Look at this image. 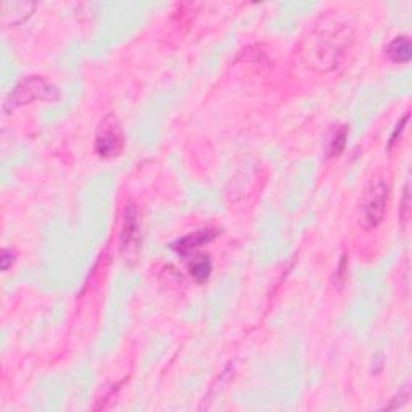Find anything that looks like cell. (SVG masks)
I'll return each instance as SVG.
<instances>
[{
  "label": "cell",
  "instance_id": "cell-7",
  "mask_svg": "<svg viewBox=\"0 0 412 412\" xmlns=\"http://www.w3.org/2000/svg\"><path fill=\"white\" fill-rule=\"evenodd\" d=\"M387 56L393 63H409L412 58V44L408 36H399L388 44Z\"/></svg>",
  "mask_w": 412,
  "mask_h": 412
},
{
  "label": "cell",
  "instance_id": "cell-6",
  "mask_svg": "<svg viewBox=\"0 0 412 412\" xmlns=\"http://www.w3.org/2000/svg\"><path fill=\"white\" fill-rule=\"evenodd\" d=\"M140 237V225H139V214L137 208L134 203H129L124 213V224L121 232V246L123 250H129L139 242Z\"/></svg>",
  "mask_w": 412,
  "mask_h": 412
},
{
  "label": "cell",
  "instance_id": "cell-8",
  "mask_svg": "<svg viewBox=\"0 0 412 412\" xmlns=\"http://www.w3.org/2000/svg\"><path fill=\"white\" fill-rule=\"evenodd\" d=\"M34 10L32 4H25V2H7L2 5V13H4V21L8 20V16H11V21L8 25H18V23L25 21L26 18H30L31 13Z\"/></svg>",
  "mask_w": 412,
  "mask_h": 412
},
{
  "label": "cell",
  "instance_id": "cell-10",
  "mask_svg": "<svg viewBox=\"0 0 412 412\" xmlns=\"http://www.w3.org/2000/svg\"><path fill=\"white\" fill-rule=\"evenodd\" d=\"M347 139H348V127L342 126L338 127L337 131L332 135L330 142H329V149H327V154L329 156H338L345 149L347 145Z\"/></svg>",
  "mask_w": 412,
  "mask_h": 412
},
{
  "label": "cell",
  "instance_id": "cell-11",
  "mask_svg": "<svg viewBox=\"0 0 412 412\" xmlns=\"http://www.w3.org/2000/svg\"><path fill=\"white\" fill-rule=\"evenodd\" d=\"M15 261V255L13 251L8 250V248H4L2 251V258H0V264H2V270H8V268L13 264Z\"/></svg>",
  "mask_w": 412,
  "mask_h": 412
},
{
  "label": "cell",
  "instance_id": "cell-12",
  "mask_svg": "<svg viewBox=\"0 0 412 412\" xmlns=\"http://www.w3.org/2000/svg\"><path fill=\"white\" fill-rule=\"evenodd\" d=\"M408 120H409V116H408V115H404V118L401 120V123H399V126L397 127V131H394V134L392 135V139H390V146H393V144L397 142V137H398V135H401L403 127L406 126V123H408Z\"/></svg>",
  "mask_w": 412,
  "mask_h": 412
},
{
  "label": "cell",
  "instance_id": "cell-1",
  "mask_svg": "<svg viewBox=\"0 0 412 412\" xmlns=\"http://www.w3.org/2000/svg\"><path fill=\"white\" fill-rule=\"evenodd\" d=\"M349 45L345 27L314 31L304 41L303 56L306 63L318 71H330L340 63Z\"/></svg>",
  "mask_w": 412,
  "mask_h": 412
},
{
  "label": "cell",
  "instance_id": "cell-9",
  "mask_svg": "<svg viewBox=\"0 0 412 412\" xmlns=\"http://www.w3.org/2000/svg\"><path fill=\"white\" fill-rule=\"evenodd\" d=\"M211 269H213V266H211L210 259H208L206 256H200L190 263L189 273H190L192 277L199 282V284H201V282H205V280H208V277H210Z\"/></svg>",
  "mask_w": 412,
  "mask_h": 412
},
{
  "label": "cell",
  "instance_id": "cell-5",
  "mask_svg": "<svg viewBox=\"0 0 412 412\" xmlns=\"http://www.w3.org/2000/svg\"><path fill=\"white\" fill-rule=\"evenodd\" d=\"M218 237V230L214 229H206V230H196L194 234H189L182 237V239L174 242L173 248L176 250L179 255H190L192 251L199 250L203 245L210 244L211 240H214Z\"/></svg>",
  "mask_w": 412,
  "mask_h": 412
},
{
  "label": "cell",
  "instance_id": "cell-2",
  "mask_svg": "<svg viewBox=\"0 0 412 412\" xmlns=\"http://www.w3.org/2000/svg\"><path fill=\"white\" fill-rule=\"evenodd\" d=\"M60 97V90L52 82L42 76H30L20 81L13 90L7 95L4 104L5 113H13L21 106L30 105L36 100H56Z\"/></svg>",
  "mask_w": 412,
  "mask_h": 412
},
{
  "label": "cell",
  "instance_id": "cell-4",
  "mask_svg": "<svg viewBox=\"0 0 412 412\" xmlns=\"http://www.w3.org/2000/svg\"><path fill=\"white\" fill-rule=\"evenodd\" d=\"M124 149V134L116 116L108 115L101 120L95 135V151L101 158H115Z\"/></svg>",
  "mask_w": 412,
  "mask_h": 412
},
{
  "label": "cell",
  "instance_id": "cell-3",
  "mask_svg": "<svg viewBox=\"0 0 412 412\" xmlns=\"http://www.w3.org/2000/svg\"><path fill=\"white\" fill-rule=\"evenodd\" d=\"M388 200H390V187L385 177L375 176L366 187L361 199V221L366 229H374L385 218Z\"/></svg>",
  "mask_w": 412,
  "mask_h": 412
}]
</instances>
